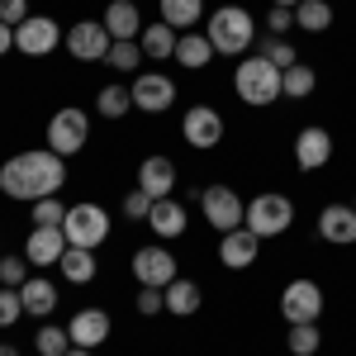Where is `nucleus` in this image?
Listing matches in <instances>:
<instances>
[{
  "mask_svg": "<svg viewBox=\"0 0 356 356\" xmlns=\"http://www.w3.org/2000/svg\"><path fill=\"white\" fill-rule=\"evenodd\" d=\"M157 5H162V19L176 33H186V29H195L204 19V0H157Z\"/></svg>",
  "mask_w": 356,
  "mask_h": 356,
  "instance_id": "27",
  "label": "nucleus"
},
{
  "mask_svg": "<svg viewBox=\"0 0 356 356\" xmlns=\"http://www.w3.org/2000/svg\"><path fill=\"white\" fill-rule=\"evenodd\" d=\"M57 271L67 285H90L95 275H100V261H95V252L90 247H67L62 252V261H57Z\"/></svg>",
  "mask_w": 356,
  "mask_h": 356,
  "instance_id": "24",
  "label": "nucleus"
},
{
  "mask_svg": "<svg viewBox=\"0 0 356 356\" xmlns=\"http://www.w3.org/2000/svg\"><path fill=\"white\" fill-rule=\"evenodd\" d=\"M271 5H285V10H295V5H300V0H271Z\"/></svg>",
  "mask_w": 356,
  "mask_h": 356,
  "instance_id": "45",
  "label": "nucleus"
},
{
  "mask_svg": "<svg viewBox=\"0 0 356 356\" xmlns=\"http://www.w3.org/2000/svg\"><path fill=\"white\" fill-rule=\"evenodd\" d=\"M233 90L238 100L252 105V110H266L280 100V67H271L261 53H247L238 67H233Z\"/></svg>",
  "mask_w": 356,
  "mask_h": 356,
  "instance_id": "3",
  "label": "nucleus"
},
{
  "mask_svg": "<svg viewBox=\"0 0 356 356\" xmlns=\"http://www.w3.org/2000/svg\"><path fill=\"white\" fill-rule=\"evenodd\" d=\"M257 257H261V238H257V233H252L247 223L219 238V261L228 266V271H247V266H252Z\"/></svg>",
  "mask_w": 356,
  "mask_h": 356,
  "instance_id": "15",
  "label": "nucleus"
},
{
  "mask_svg": "<svg viewBox=\"0 0 356 356\" xmlns=\"http://www.w3.org/2000/svg\"><path fill=\"white\" fill-rule=\"evenodd\" d=\"M67 186V157H57L53 147H29V152H15L10 162L0 166V195L10 200H48Z\"/></svg>",
  "mask_w": 356,
  "mask_h": 356,
  "instance_id": "1",
  "label": "nucleus"
},
{
  "mask_svg": "<svg viewBox=\"0 0 356 356\" xmlns=\"http://www.w3.org/2000/svg\"><path fill=\"white\" fill-rule=\"evenodd\" d=\"M62 43H67V53L76 57V62H105L114 38H110V29L100 24V19H81V24L67 29V38H62Z\"/></svg>",
  "mask_w": 356,
  "mask_h": 356,
  "instance_id": "13",
  "label": "nucleus"
},
{
  "mask_svg": "<svg viewBox=\"0 0 356 356\" xmlns=\"http://www.w3.org/2000/svg\"><path fill=\"white\" fill-rule=\"evenodd\" d=\"M295 29V10H285V5H271V15H266V33L271 38H285Z\"/></svg>",
  "mask_w": 356,
  "mask_h": 356,
  "instance_id": "40",
  "label": "nucleus"
},
{
  "mask_svg": "<svg viewBox=\"0 0 356 356\" xmlns=\"http://www.w3.org/2000/svg\"><path fill=\"white\" fill-rule=\"evenodd\" d=\"M147 228L157 233V243H171V238H181L186 228H191V214H186V204L181 200H157L152 204V214H147Z\"/></svg>",
  "mask_w": 356,
  "mask_h": 356,
  "instance_id": "20",
  "label": "nucleus"
},
{
  "mask_svg": "<svg viewBox=\"0 0 356 356\" xmlns=\"http://www.w3.org/2000/svg\"><path fill=\"white\" fill-rule=\"evenodd\" d=\"M100 24L110 29V38L114 43H134L138 33H143V10H138V0H110V5H105V19H100Z\"/></svg>",
  "mask_w": 356,
  "mask_h": 356,
  "instance_id": "19",
  "label": "nucleus"
},
{
  "mask_svg": "<svg viewBox=\"0 0 356 356\" xmlns=\"http://www.w3.org/2000/svg\"><path fill=\"white\" fill-rule=\"evenodd\" d=\"M257 53L266 57L271 67H280V72L300 62V53H295V43H290V38H271V33H261V38H257Z\"/></svg>",
  "mask_w": 356,
  "mask_h": 356,
  "instance_id": "33",
  "label": "nucleus"
},
{
  "mask_svg": "<svg viewBox=\"0 0 356 356\" xmlns=\"http://www.w3.org/2000/svg\"><path fill=\"white\" fill-rule=\"evenodd\" d=\"M280 318L285 323H318L323 318V285L318 280H290L285 290H280Z\"/></svg>",
  "mask_w": 356,
  "mask_h": 356,
  "instance_id": "7",
  "label": "nucleus"
},
{
  "mask_svg": "<svg viewBox=\"0 0 356 356\" xmlns=\"http://www.w3.org/2000/svg\"><path fill=\"white\" fill-rule=\"evenodd\" d=\"M318 238L332 247H352L356 243V209L352 204H323L318 209Z\"/></svg>",
  "mask_w": 356,
  "mask_h": 356,
  "instance_id": "17",
  "label": "nucleus"
},
{
  "mask_svg": "<svg viewBox=\"0 0 356 356\" xmlns=\"http://www.w3.org/2000/svg\"><path fill=\"white\" fill-rule=\"evenodd\" d=\"M328 162H332V134L318 129V124L300 129V138H295V166L300 171H323Z\"/></svg>",
  "mask_w": 356,
  "mask_h": 356,
  "instance_id": "14",
  "label": "nucleus"
},
{
  "mask_svg": "<svg viewBox=\"0 0 356 356\" xmlns=\"http://www.w3.org/2000/svg\"><path fill=\"white\" fill-rule=\"evenodd\" d=\"M200 304H204V290H200L195 280L176 275V280L166 285V314H176V318H191V314H200Z\"/></svg>",
  "mask_w": 356,
  "mask_h": 356,
  "instance_id": "25",
  "label": "nucleus"
},
{
  "mask_svg": "<svg viewBox=\"0 0 356 356\" xmlns=\"http://www.w3.org/2000/svg\"><path fill=\"white\" fill-rule=\"evenodd\" d=\"M129 271H134L138 285H152V290H166L171 280H176V257H171V247L166 243H147L138 247L134 257H129Z\"/></svg>",
  "mask_w": 356,
  "mask_h": 356,
  "instance_id": "9",
  "label": "nucleus"
},
{
  "mask_svg": "<svg viewBox=\"0 0 356 356\" xmlns=\"http://www.w3.org/2000/svg\"><path fill=\"white\" fill-rule=\"evenodd\" d=\"M67 247H72V243H67V233H62V228H29L24 257H29V266H57Z\"/></svg>",
  "mask_w": 356,
  "mask_h": 356,
  "instance_id": "18",
  "label": "nucleus"
},
{
  "mask_svg": "<svg viewBox=\"0 0 356 356\" xmlns=\"http://www.w3.org/2000/svg\"><path fill=\"white\" fill-rule=\"evenodd\" d=\"M29 280V257H0V285L19 290Z\"/></svg>",
  "mask_w": 356,
  "mask_h": 356,
  "instance_id": "38",
  "label": "nucleus"
},
{
  "mask_svg": "<svg viewBox=\"0 0 356 356\" xmlns=\"http://www.w3.org/2000/svg\"><path fill=\"white\" fill-rule=\"evenodd\" d=\"M295 29H304V33L332 29V5L328 0H300V5H295Z\"/></svg>",
  "mask_w": 356,
  "mask_h": 356,
  "instance_id": "28",
  "label": "nucleus"
},
{
  "mask_svg": "<svg viewBox=\"0 0 356 356\" xmlns=\"http://www.w3.org/2000/svg\"><path fill=\"white\" fill-rule=\"evenodd\" d=\"M105 67H114V72H143V48H138V38L134 43H110V57H105Z\"/></svg>",
  "mask_w": 356,
  "mask_h": 356,
  "instance_id": "35",
  "label": "nucleus"
},
{
  "mask_svg": "<svg viewBox=\"0 0 356 356\" xmlns=\"http://www.w3.org/2000/svg\"><path fill=\"white\" fill-rule=\"evenodd\" d=\"M33 347H38V356H67L72 352V332H67V323L57 328V323H43V328L33 332Z\"/></svg>",
  "mask_w": 356,
  "mask_h": 356,
  "instance_id": "31",
  "label": "nucleus"
},
{
  "mask_svg": "<svg viewBox=\"0 0 356 356\" xmlns=\"http://www.w3.org/2000/svg\"><path fill=\"white\" fill-rule=\"evenodd\" d=\"M204 38H209L214 53H223V57H247L261 33H257V19L247 15V5H219V10L209 15V24H204Z\"/></svg>",
  "mask_w": 356,
  "mask_h": 356,
  "instance_id": "2",
  "label": "nucleus"
},
{
  "mask_svg": "<svg viewBox=\"0 0 356 356\" xmlns=\"http://www.w3.org/2000/svg\"><path fill=\"white\" fill-rule=\"evenodd\" d=\"M214 43L204 38V29H186L181 38H176V62L186 67V72H204L209 62H214Z\"/></svg>",
  "mask_w": 356,
  "mask_h": 356,
  "instance_id": "22",
  "label": "nucleus"
},
{
  "mask_svg": "<svg viewBox=\"0 0 356 356\" xmlns=\"http://www.w3.org/2000/svg\"><path fill=\"white\" fill-rule=\"evenodd\" d=\"M314 86H318V72H314V67H304V62H295V67H285V72H280V95H290V100L314 95Z\"/></svg>",
  "mask_w": 356,
  "mask_h": 356,
  "instance_id": "29",
  "label": "nucleus"
},
{
  "mask_svg": "<svg viewBox=\"0 0 356 356\" xmlns=\"http://www.w3.org/2000/svg\"><path fill=\"white\" fill-rule=\"evenodd\" d=\"M62 233H67V243L72 247H95L110 238V214H105V204H67V219H62Z\"/></svg>",
  "mask_w": 356,
  "mask_h": 356,
  "instance_id": "5",
  "label": "nucleus"
},
{
  "mask_svg": "<svg viewBox=\"0 0 356 356\" xmlns=\"http://www.w3.org/2000/svg\"><path fill=\"white\" fill-rule=\"evenodd\" d=\"M200 209H204V223L209 228H219V233H233V228H243V214H247V204H243V195L233 191V186H204L200 191Z\"/></svg>",
  "mask_w": 356,
  "mask_h": 356,
  "instance_id": "8",
  "label": "nucleus"
},
{
  "mask_svg": "<svg viewBox=\"0 0 356 356\" xmlns=\"http://www.w3.org/2000/svg\"><path fill=\"white\" fill-rule=\"evenodd\" d=\"M285 347H290V356H314L323 347V332H318V323H290Z\"/></svg>",
  "mask_w": 356,
  "mask_h": 356,
  "instance_id": "30",
  "label": "nucleus"
},
{
  "mask_svg": "<svg viewBox=\"0 0 356 356\" xmlns=\"http://www.w3.org/2000/svg\"><path fill=\"white\" fill-rule=\"evenodd\" d=\"M110 328H114V323H110V314H105V309H76V314H72V323H67L72 347H90V352L110 342Z\"/></svg>",
  "mask_w": 356,
  "mask_h": 356,
  "instance_id": "16",
  "label": "nucleus"
},
{
  "mask_svg": "<svg viewBox=\"0 0 356 356\" xmlns=\"http://www.w3.org/2000/svg\"><path fill=\"white\" fill-rule=\"evenodd\" d=\"M129 90H134V110L143 114H166L176 105V81L166 72H138L129 81Z\"/></svg>",
  "mask_w": 356,
  "mask_h": 356,
  "instance_id": "10",
  "label": "nucleus"
},
{
  "mask_svg": "<svg viewBox=\"0 0 356 356\" xmlns=\"http://www.w3.org/2000/svg\"><path fill=\"white\" fill-rule=\"evenodd\" d=\"M29 219H33V228H62V219H67V204H62L57 195H48V200H33V204H29Z\"/></svg>",
  "mask_w": 356,
  "mask_h": 356,
  "instance_id": "34",
  "label": "nucleus"
},
{
  "mask_svg": "<svg viewBox=\"0 0 356 356\" xmlns=\"http://www.w3.org/2000/svg\"><path fill=\"white\" fill-rule=\"evenodd\" d=\"M352 209H356V200H352Z\"/></svg>",
  "mask_w": 356,
  "mask_h": 356,
  "instance_id": "46",
  "label": "nucleus"
},
{
  "mask_svg": "<svg viewBox=\"0 0 356 356\" xmlns=\"http://www.w3.org/2000/svg\"><path fill=\"white\" fill-rule=\"evenodd\" d=\"M62 38H67V33H62V24H57L53 15H29L24 24L15 29V48L24 57H48Z\"/></svg>",
  "mask_w": 356,
  "mask_h": 356,
  "instance_id": "12",
  "label": "nucleus"
},
{
  "mask_svg": "<svg viewBox=\"0 0 356 356\" xmlns=\"http://www.w3.org/2000/svg\"><path fill=\"white\" fill-rule=\"evenodd\" d=\"M29 19V0H0V24L19 29Z\"/></svg>",
  "mask_w": 356,
  "mask_h": 356,
  "instance_id": "41",
  "label": "nucleus"
},
{
  "mask_svg": "<svg viewBox=\"0 0 356 356\" xmlns=\"http://www.w3.org/2000/svg\"><path fill=\"white\" fill-rule=\"evenodd\" d=\"M0 356H19V347L15 342H0Z\"/></svg>",
  "mask_w": 356,
  "mask_h": 356,
  "instance_id": "43",
  "label": "nucleus"
},
{
  "mask_svg": "<svg viewBox=\"0 0 356 356\" xmlns=\"http://www.w3.org/2000/svg\"><path fill=\"white\" fill-rule=\"evenodd\" d=\"M176 38L181 33L162 19V24H147L138 33V48H143V57H152V62H166V57H176Z\"/></svg>",
  "mask_w": 356,
  "mask_h": 356,
  "instance_id": "26",
  "label": "nucleus"
},
{
  "mask_svg": "<svg viewBox=\"0 0 356 356\" xmlns=\"http://www.w3.org/2000/svg\"><path fill=\"white\" fill-rule=\"evenodd\" d=\"M152 195L143 191V186H134V191L124 195V219H134V223H147V214H152Z\"/></svg>",
  "mask_w": 356,
  "mask_h": 356,
  "instance_id": "36",
  "label": "nucleus"
},
{
  "mask_svg": "<svg viewBox=\"0 0 356 356\" xmlns=\"http://www.w3.org/2000/svg\"><path fill=\"white\" fill-rule=\"evenodd\" d=\"M138 314L143 318H157V314H166V290H152V285H138Z\"/></svg>",
  "mask_w": 356,
  "mask_h": 356,
  "instance_id": "39",
  "label": "nucleus"
},
{
  "mask_svg": "<svg viewBox=\"0 0 356 356\" xmlns=\"http://www.w3.org/2000/svg\"><path fill=\"white\" fill-rule=\"evenodd\" d=\"M176 176H181L176 162L162 157V152H157V157H143V166H138V186L152 195V200H166V195L176 191Z\"/></svg>",
  "mask_w": 356,
  "mask_h": 356,
  "instance_id": "21",
  "label": "nucleus"
},
{
  "mask_svg": "<svg viewBox=\"0 0 356 356\" xmlns=\"http://www.w3.org/2000/svg\"><path fill=\"white\" fill-rule=\"evenodd\" d=\"M243 223L257 233V238H280V233H290V223H295V200L280 191H261L247 200V214Z\"/></svg>",
  "mask_w": 356,
  "mask_h": 356,
  "instance_id": "4",
  "label": "nucleus"
},
{
  "mask_svg": "<svg viewBox=\"0 0 356 356\" xmlns=\"http://www.w3.org/2000/svg\"><path fill=\"white\" fill-rule=\"evenodd\" d=\"M181 138L191 143L195 152L219 147L223 143V114L214 110V105H191V110L181 114Z\"/></svg>",
  "mask_w": 356,
  "mask_h": 356,
  "instance_id": "11",
  "label": "nucleus"
},
{
  "mask_svg": "<svg viewBox=\"0 0 356 356\" xmlns=\"http://www.w3.org/2000/svg\"><path fill=\"white\" fill-rule=\"evenodd\" d=\"M67 356H95V352H90V347H72Z\"/></svg>",
  "mask_w": 356,
  "mask_h": 356,
  "instance_id": "44",
  "label": "nucleus"
},
{
  "mask_svg": "<svg viewBox=\"0 0 356 356\" xmlns=\"http://www.w3.org/2000/svg\"><path fill=\"white\" fill-rule=\"evenodd\" d=\"M95 110L105 114V119H124V114L134 110V90H129V86H105V90L95 95Z\"/></svg>",
  "mask_w": 356,
  "mask_h": 356,
  "instance_id": "32",
  "label": "nucleus"
},
{
  "mask_svg": "<svg viewBox=\"0 0 356 356\" xmlns=\"http://www.w3.org/2000/svg\"><path fill=\"white\" fill-rule=\"evenodd\" d=\"M19 318H24V300H19V290L0 285V328H15Z\"/></svg>",
  "mask_w": 356,
  "mask_h": 356,
  "instance_id": "37",
  "label": "nucleus"
},
{
  "mask_svg": "<svg viewBox=\"0 0 356 356\" xmlns=\"http://www.w3.org/2000/svg\"><path fill=\"white\" fill-rule=\"evenodd\" d=\"M19 300H24V314H29V318H48L62 295H57V285L48 280V275H29L24 285H19Z\"/></svg>",
  "mask_w": 356,
  "mask_h": 356,
  "instance_id": "23",
  "label": "nucleus"
},
{
  "mask_svg": "<svg viewBox=\"0 0 356 356\" xmlns=\"http://www.w3.org/2000/svg\"><path fill=\"white\" fill-rule=\"evenodd\" d=\"M86 143H90V119H86L81 105H62V110L48 119V147L57 157H76Z\"/></svg>",
  "mask_w": 356,
  "mask_h": 356,
  "instance_id": "6",
  "label": "nucleus"
},
{
  "mask_svg": "<svg viewBox=\"0 0 356 356\" xmlns=\"http://www.w3.org/2000/svg\"><path fill=\"white\" fill-rule=\"evenodd\" d=\"M10 48H15V29H10V24H0V57L10 53Z\"/></svg>",
  "mask_w": 356,
  "mask_h": 356,
  "instance_id": "42",
  "label": "nucleus"
}]
</instances>
